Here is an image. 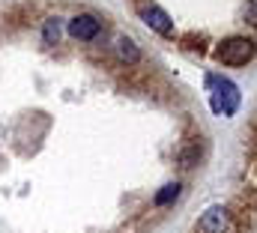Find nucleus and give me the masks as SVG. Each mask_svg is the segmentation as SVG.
Segmentation results:
<instances>
[{"label":"nucleus","instance_id":"f03ea898","mask_svg":"<svg viewBox=\"0 0 257 233\" xmlns=\"http://www.w3.org/2000/svg\"><path fill=\"white\" fill-rule=\"evenodd\" d=\"M215 57L221 60L224 66H245L248 60L254 57V42L245 39V36H230L218 45Z\"/></svg>","mask_w":257,"mask_h":233},{"label":"nucleus","instance_id":"7ed1b4c3","mask_svg":"<svg viewBox=\"0 0 257 233\" xmlns=\"http://www.w3.org/2000/svg\"><path fill=\"white\" fill-rule=\"evenodd\" d=\"M102 30V21L96 15H75L69 21V36L78 39V42H93Z\"/></svg>","mask_w":257,"mask_h":233},{"label":"nucleus","instance_id":"423d86ee","mask_svg":"<svg viewBox=\"0 0 257 233\" xmlns=\"http://www.w3.org/2000/svg\"><path fill=\"white\" fill-rule=\"evenodd\" d=\"M117 57L123 60V63H128V66H135V63L141 60V51H138V45H135L128 36H120V39H117Z\"/></svg>","mask_w":257,"mask_h":233},{"label":"nucleus","instance_id":"6e6552de","mask_svg":"<svg viewBox=\"0 0 257 233\" xmlns=\"http://www.w3.org/2000/svg\"><path fill=\"white\" fill-rule=\"evenodd\" d=\"M42 39H45V45H57V42H60V18H57V15L45 21V27H42Z\"/></svg>","mask_w":257,"mask_h":233},{"label":"nucleus","instance_id":"f257e3e1","mask_svg":"<svg viewBox=\"0 0 257 233\" xmlns=\"http://www.w3.org/2000/svg\"><path fill=\"white\" fill-rule=\"evenodd\" d=\"M209 84H215L212 99H209L212 111L221 117H233L236 108H239V87L233 81H227V78H209Z\"/></svg>","mask_w":257,"mask_h":233},{"label":"nucleus","instance_id":"20e7f679","mask_svg":"<svg viewBox=\"0 0 257 233\" xmlns=\"http://www.w3.org/2000/svg\"><path fill=\"white\" fill-rule=\"evenodd\" d=\"M230 230V215L224 206H209L200 221H197V233H227Z\"/></svg>","mask_w":257,"mask_h":233},{"label":"nucleus","instance_id":"39448f33","mask_svg":"<svg viewBox=\"0 0 257 233\" xmlns=\"http://www.w3.org/2000/svg\"><path fill=\"white\" fill-rule=\"evenodd\" d=\"M141 18H144V24H147L150 30H156V33H162V36H168V33L174 30L171 15H168L165 9H159V6H144V9H141Z\"/></svg>","mask_w":257,"mask_h":233},{"label":"nucleus","instance_id":"0eeeda50","mask_svg":"<svg viewBox=\"0 0 257 233\" xmlns=\"http://www.w3.org/2000/svg\"><path fill=\"white\" fill-rule=\"evenodd\" d=\"M177 197H180V182H168V185H162V188L156 191L153 206H168V203H174Z\"/></svg>","mask_w":257,"mask_h":233}]
</instances>
